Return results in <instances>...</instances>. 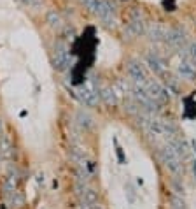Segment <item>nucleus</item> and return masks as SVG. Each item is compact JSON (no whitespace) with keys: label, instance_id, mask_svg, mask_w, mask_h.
Instances as JSON below:
<instances>
[{"label":"nucleus","instance_id":"obj_1","mask_svg":"<svg viewBox=\"0 0 196 209\" xmlns=\"http://www.w3.org/2000/svg\"><path fill=\"white\" fill-rule=\"evenodd\" d=\"M53 63H54V67H56L58 70L67 69V65H68V48H67L65 42L60 41L56 44V48H54V56H53Z\"/></svg>","mask_w":196,"mask_h":209},{"label":"nucleus","instance_id":"obj_2","mask_svg":"<svg viewBox=\"0 0 196 209\" xmlns=\"http://www.w3.org/2000/svg\"><path fill=\"white\" fill-rule=\"evenodd\" d=\"M46 21L49 23V27H53V28H62V25H63L62 16L56 11H49L47 16H46Z\"/></svg>","mask_w":196,"mask_h":209},{"label":"nucleus","instance_id":"obj_3","mask_svg":"<svg viewBox=\"0 0 196 209\" xmlns=\"http://www.w3.org/2000/svg\"><path fill=\"white\" fill-rule=\"evenodd\" d=\"M23 4H26L28 7H37L39 4H41V0H21Z\"/></svg>","mask_w":196,"mask_h":209},{"label":"nucleus","instance_id":"obj_4","mask_svg":"<svg viewBox=\"0 0 196 209\" xmlns=\"http://www.w3.org/2000/svg\"><path fill=\"white\" fill-rule=\"evenodd\" d=\"M0 132H2V121H0Z\"/></svg>","mask_w":196,"mask_h":209}]
</instances>
